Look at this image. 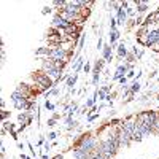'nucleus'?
<instances>
[{"instance_id": "1", "label": "nucleus", "mask_w": 159, "mask_h": 159, "mask_svg": "<svg viewBox=\"0 0 159 159\" xmlns=\"http://www.w3.org/2000/svg\"><path fill=\"white\" fill-rule=\"evenodd\" d=\"M99 145H100V139L94 134V132H84V134H81L75 140L73 147L81 148L89 154H94L99 150Z\"/></svg>"}, {"instance_id": "2", "label": "nucleus", "mask_w": 159, "mask_h": 159, "mask_svg": "<svg viewBox=\"0 0 159 159\" xmlns=\"http://www.w3.org/2000/svg\"><path fill=\"white\" fill-rule=\"evenodd\" d=\"M30 78L34 80V83H35V86L38 88V92H48V91H51L52 88H54V81L43 72V70H37V72H32V75H30Z\"/></svg>"}, {"instance_id": "3", "label": "nucleus", "mask_w": 159, "mask_h": 159, "mask_svg": "<svg viewBox=\"0 0 159 159\" xmlns=\"http://www.w3.org/2000/svg\"><path fill=\"white\" fill-rule=\"evenodd\" d=\"M72 22H69L67 19H65L62 15H61V13H54V16H52V22H51V25H52V29H57V30H64L65 27H69V25H70Z\"/></svg>"}, {"instance_id": "4", "label": "nucleus", "mask_w": 159, "mask_h": 159, "mask_svg": "<svg viewBox=\"0 0 159 159\" xmlns=\"http://www.w3.org/2000/svg\"><path fill=\"white\" fill-rule=\"evenodd\" d=\"M129 70H134V64H126V62L124 64H119L118 67H116V70H115V73H113V81H118L119 78L126 76Z\"/></svg>"}, {"instance_id": "5", "label": "nucleus", "mask_w": 159, "mask_h": 159, "mask_svg": "<svg viewBox=\"0 0 159 159\" xmlns=\"http://www.w3.org/2000/svg\"><path fill=\"white\" fill-rule=\"evenodd\" d=\"M159 43V29H150L147 34V42H145V48L157 46Z\"/></svg>"}, {"instance_id": "6", "label": "nucleus", "mask_w": 159, "mask_h": 159, "mask_svg": "<svg viewBox=\"0 0 159 159\" xmlns=\"http://www.w3.org/2000/svg\"><path fill=\"white\" fill-rule=\"evenodd\" d=\"M84 64H86V61H84L83 56H75L73 57V62H72V73H80V72L83 70Z\"/></svg>"}, {"instance_id": "7", "label": "nucleus", "mask_w": 159, "mask_h": 159, "mask_svg": "<svg viewBox=\"0 0 159 159\" xmlns=\"http://www.w3.org/2000/svg\"><path fill=\"white\" fill-rule=\"evenodd\" d=\"M119 140H121V147H126V148L134 142L132 140V134H129V132L124 130V129H119Z\"/></svg>"}, {"instance_id": "8", "label": "nucleus", "mask_w": 159, "mask_h": 159, "mask_svg": "<svg viewBox=\"0 0 159 159\" xmlns=\"http://www.w3.org/2000/svg\"><path fill=\"white\" fill-rule=\"evenodd\" d=\"M119 37H121V32H119V29H116V30H110V34H108V42H110V45H111L113 49H116L118 45H119V43H118Z\"/></svg>"}, {"instance_id": "9", "label": "nucleus", "mask_w": 159, "mask_h": 159, "mask_svg": "<svg viewBox=\"0 0 159 159\" xmlns=\"http://www.w3.org/2000/svg\"><path fill=\"white\" fill-rule=\"evenodd\" d=\"M102 59L105 62H111L113 61V48L110 43L103 45V49H102Z\"/></svg>"}, {"instance_id": "10", "label": "nucleus", "mask_w": 159, "mask_h": 159, "mask_svg": "<svg viewBox=\"0 0 159 159\" xmlns=\"http://www.w3.org/2000/svg\"><path fill=\"white\" fill-rule=\"evenodd\" d=\"M72 153H73V157L75 159H91V156H92V154L86 153L84 150L78 148V147H72Z\"/></svg>"}, {"instance_id": "11", "label": "nucleus", "mask_w": 159, "mask_h": 159, "mask_svg": "<svg viewBox=\"0 0 159 159\" xmlns=\"http://www.w3.org/2000/svg\"><path fill=\"white\" fill-rule=\"evenodd\" d=\"M129 52H130V51L127 49L126 43H119V45H118V48H116V54H118V59H126Z\"/></svg>"}, {"instance_id": "12", "label": "nucleus", "mask_w": 159, "mask_h": 159, "mask_svg": "<svg viewBox=\"0 0 159 159\" xmlns=\"http://www.w3.org/2000/svg\"><path fill=\"white\" fill-rule=\"evenodd\" d=\"M134 5H135L137 13H140V15H143V13H147L150 10V3L148 2H142V0H139V2H135Z\"/></svg>"}, {"instance_id": "13", "label": "nucleus", "mask_w": 159, "mask_h": 159, "mask_svg": "<svg viewBox=\"0 0 159 159\" xmlns=\"http://www.w3.org/2000/svg\"><path fill=\"white\" fill-rule=\"evenodd\" d=\"M49 52H51V46H40L38 49H35V56H45V59H48Z\"/></svg>"}, {"instance_id": "14", "label": "nucleus", "mask_w": 159, "mask_h": 159, "mask_svg": "<svg viewBox=\"0 0 159 159\" xmlns=\"http://www.w3.org/2000/svg\"><path fill=\"white\" fill-rule=\"evenodd\" d=\"M130 52H132V54L135 56V59H137V61H139V59H142V57L145 56V49H143V48H142L140 45H135V46H132V51H130Z\"/></svg>"}, {"instance_id": "15", "label": "nucleus", "mask_w": 159, "mask_h": 159, "mask_svg": "<svg viewBox=\"0 0 159 159\" xmlns=\"http://www.w3.org/2000/svg\"><path fill=\"white\" fill-rule=\"evenodd\" d=\"M103 65H105V61L103 59H97L94 64H92V73H102Z\"/></svg>"}, {"instance_id": "16", "label": "nucleus", "mask_w": 159, "mask_h": 159, "mask_svg": "<svg viewBox=\"0 0 159 159\" xmlns=\"http://www.w3.org/2000/svg\"><path fill=\"white\" fill-rule=\"evenodd\" d=\"M76 81H78V73H73V75H70L69 78H67V89L69 91H72V89H75V84H76Z\"/></svg>"}, {"instance_id": "17", "label": "nucleus", "mask_w": 159, "mask_h": 159, "mask_svg": "<svg viewBox=\"0 0 159 159\" xmlns=\"http://www.w3.org/2000/svg\"><path fill=\"white\" fill-rule=\"evenodd\" d=\"M129 89H130V92H132V94H137V92L142 89V84H140V81H139V80H134V81H132L130 84H129Z\"/></svg>"}, {"instance_id": "18", "label": "nucleus", "mask_w": 159, "mask_h": 159, "mask_svg": "<svg viewBox=\"0 0 159 159\" xmlns=\"http://www.w3.org/2000/svg\"><path fill=\"white\" fill-rule=\"evenodd\" d=\"M45 108H46L48 111H54V110H56V105L52 103L49 99H46V100H45Z\"/></svg>"}, {"instance_id": "19", "label": "nucleus", "mask_w": 159, "mask_h": 159, "mask_svg": "<svg viewBox=\"0 0 159 159\" xmlns=\"http://www.w3.org/2000/svg\"><path fill=\"white\" fill-rule=\"evenodd\" d=\"M108 22H110V30H116L118 29V21H116L115 16H110Z\"/></svg>"}, {"instance_id": "20", "label": "nucleus", "mask_w": 159, "mask_h": 159, "mask_svg": "<svg viewBox=\"0 0 159 159\" xmlns=\"http://www.w3.org/2000/svg\"><path fill=\"white\" fill-rule=\"evenodd\" d=\"M59 94H61L59 88H56V86H54V88H52L51 91H48V92H46V97H49V96H54V97H57Z\"/></svg>"}, {"instance_id": "21", "label": "nucleus", "mask_w": 159, "mask_h": 159, "mask_svg": "<svg viewBox=\"0 0 159 159\" xmlns=\"http://www.w3.org/2000/svg\"><path fill=\"white\" fill-rule=\"evenodd\" d=\"M84 107H86L88 110H91L92 107H96V100L92 99V97H89V99H88V100L84 102Z\"/></svg>"}, {"instance_id": "22", "label": "nucleus", "mask_w": 159, "mask_h": 159, "mask_svg": "<svg viewBox=\"0 0 159 159\" xmlns=\"http://www.w3.org/2000/svg\"><path fill=\"white\" fill-rule=\"evenodd\" d=\"M91 83L94 84V86H97V84L100 83V73H92V80H91Z\"/></svg>"}, {"instance_id": "23", "label": "nucleus", "mask_w": 159, "mask_h": 159, "mask_svg": "<svg viewBox=\"0 0 159 159\" xmlns=\"http://www.w3.org/2000/svg\"><path fill=\"white\" fill-rule=\"evenodd\" d=\"M110 94H107L102 88H99V100H107V97H108Z\"/></svg>"}, {"instance_id": "24", "label": "nucleus", "mask_w": 159, "mask_h": 159, "mask_svg": "<svg viewBox=\"0 0 159 159\" xmlns=\"http://www.w3.org/2000/svg\"><path fill=\"white\" fill-rule=\"evenodd\" d=\"M83 72L88 75V73H92V65H91V62H88L86 61V64H84V67H83Z\"/></svg>"}, {"instance_id": "25", "label": "nucleus", "mask_w": 159, "mask_h": 159, "mask_svg": "<svg viewBox=\"0 0 159 159\" xmlns=\"http://www.w3.org/2000/svg\"><path fill=\"white\" fill-rule=\"evenodd\" d=\"M124 61H126V64H134L137 59H135V56L132 54V52H129V54H127V57H126Z\"/></svg>"}, {"instance_id": "26", "label": "nucleus", "mask_w": 159, "mask_h": 159, "mask_svg": "<svg viewBox=\"0 0 159 159\" xmlns=\"http://www.w3.org/2000/svg\"><path fill=\"white\" fill-rule=\"evenodd\" d=\"M126 11H127V16H129V18H134V16H135V13H137V10H135V8H132V7H127Z\"/></svg>"}, {"instance_id": "27", "label": "nucleus", "mask_w": 159, "mask_h": 159, "mask_svg": "<svg viewBox=\"0 0 159 159\" xmlns=\"http://www.w3.org/2000/svg\"><path fill=\"white\" fill-rule=\"evenodd\" d=\"M0 116H2V121H8V118L11 116V113L8 110H2V113H0Z\"/></svg>"}, {"instance_id": "28", "label": "nucleus", "mask_w": 159, "mask_h": 159, "mask_svg": "<svg viewBox=\"0 0 159 159\" xmlns=\"http://www.w3.org/2000/svg\"><path fill=\"white\" fill-rule=\"evenodd\" d=\"M56 123H57V118H54V116H52V118H49L48 119V127H52V126H56Z\"/></svg>"}, {"instance_id": "29", "label": "nucleus", "mask_w": 159, "mask_h": 159, "mask_svg": "<svg viewBox=\"0 0 159 159\" xmlns=\"http://www.w3.org/2000/svg\"><path fill=\"white\" fill-rule=\"evenodd\" d=\"M126 25H127V27H134V25H137V21L134 18H129L127 22H126Z\"/></svg>"}, {"instance_id": "30", "label": "nucleus", "mask_w": 159, "mask_h": 159, "mask_svg": "<svg viewBox=\"0 0 159 159\" xmlns=\"http://www.w3.org/2000/svg\"><path fill=\"white\" fill-rule=\"evenodd\" d=\"M84 42H86V35H81V38H80V43H78V51L84 46Z\"/></svg>"}, {"instance_id": "31", "label": "nucleus", "mask_w": 159, "mask_h": 159, "mask_svg": "<svg viewBox=\"0 0 159 159\" xmlns=\"http://www.w3.org/2000/svg\"><path fill=\"white\" fill-rule=\"evenodd\" d=\"M127 81H129V80H127V76H123V78H119V80H118V83L121 84L123 88H124V86H127Z\"/></svg>"}, {"instance_id": "32", "label": "nucleus", "mask_w": 159, "mask_h": 159, "mask_svg": "<svg viewBox=\"0 0 159 159\" xmlns=\"http://www.w3.org/2000/svg\"><path fill=\"white\" fill-rule=\"evenodd\" d=\"M56 139H57L56 132H49V134H48V142H49V140H51V142H56Z\"/></svg>"}, {"instance_id": "33", "label": "nucleus", "mask_w": 159, "mask_h": 159, "mask_svg": "<svg viewBox=\"0 0 159 159\" xmlns=\"http://www.w3.org/2000/svg\"><path fill=\"white\" fill-rule=\"evenodd\" d=\"M51 11H52V8L46 5V7H43V10H42V15H49Z\"/></svg>"}, {"instance_id": "34", "label": "nucleus", "mask_w": 159, "mask_h": 159, "mask_svg": "<svg viewBox=\"0 0 159 159\" xmlns=\"http://www.w3.org/2000/svg\"><path fill=\"white\" fill-rule=\"evenodd\" d=\"M91 159H107V157H105V156H102L100 153H94V154L91 156Z\"/></svg>"}, {"instance_id": "35", "label": "nucleus", "mask_w": 159, "mask_h": 159, "mask_svg": "<svg viewBox=\"0 0 159 159\" xmlns=\"http://www.w3.org/2000/svg\"><path fill=\"white\" fill-rule=\"evenodd\" d=\"M96 118H99V113H94V115H89V116H88V123H92V121H94Z\"/></svg>"}, {"instance_id": "36", "label": "nucleus", "mask_w": 159, "mask_h": 159, "mask_svg": "<svg viewBox=\"0 0 159 159\" xmlns=\"http://www.w3.org/2000/svg\"><path fill=\"white\" fill-rule=\"evenodd\" d=\"M126 76H127V80H130V78H135V70H129Z\"/></svg>"}, {"instance_id": "37", "label": "nucleus", "mask_w": 159, "mask_h": 159, "mask_svg": "<svg viewBox=\"0 0 159 159\" xmlns=\"http://www.w3.org/2000/svg\"><path fill=\"white\" fill-rule=\"evenodd\" d=\"M97 49H103V40H102V37H99V42H97Z\"/></svg>"}, {"instance_id": "38", "label": "nucleus", "mask_w": 159, "mask_h": 159, "mask_svg": "<svg viewBox=\"0 0 159 159\" xmlns=\"http://www.w3.org/2000/svg\"><path fill=\"white\" fill-rule=\"evenodd\" d=\"M51 150V143L49 142H45V153H48Z\"/></svg>"}, {"instance_id": "39", "label": "nucleus", "mask_w": 159, "mask_h": 159, "mask_svg": "<svg viewBox=\"0 0 159 159\" xmlns=\"http://www.w3.org/2000/svg\"><path fill=\"white\" fill-rule=\"evenodd\" d=\"M51 159H64V154H56V156H52Z\"/></svg>"}, {"instance_id": "40", "label": "nucleus", "mask_w": 159, "mask_h": 159, "mask_svg": "<svg viewBox=\"0 0 159 159\" xmlns=\"http://www.w3.org/2000/svg\"><path fill=\"white\" fill-rule=\"evenodd\" d=\"M38 145H45V137H40L38 139Z\"/></svg>"}, {"instance_id": "41", "label": "nucleus", "mask_w": 159, "mask_h": 159, "mask_svg": "<svg viewBox=\"0 0 159 159\" xmlns=\"http://www.w3.org/2000/svg\"><path fill=\"white\" fill-rule=\"evenodd\" d=\"M2 59H3V62L7 61V52H5V49H2Z\"/></svg>"}, {"instance_id": "42", "label": "nucleus", "mask_w": 159, "mask_h": 159, "mask_svg": "<svg viewBox=\"0 0 159 159\" xmlns=\"http://www.w3.org/2000/svg\"><path fill=\"white\" fill-rule=\"evenodd\" d=\"M0 107H2V110H5V100H0Z\"/></svg>"}, {"instance_id": "43", "label": "nucleus", "mask_w": 159, "mask_h": 159, "mask_svg": "<svg viewBox=\"0 0 159 159\" xmlns=\"http://www.w3.org/2000/svg\"><path fill=\"white\" fill-rule=\"evenodd\" d=\"M42 159H48V154H46V153H43V154H42Z\"/></svg>"}, {"instance_id": "44", "label": "nucleus", "mask_w": 159, "mask_h": 159, "mask_svg": "<svg viewBox=\"0 0 159 159\" xmlns=\"http://www.w3.org/2000/svg\"><path fill=\"white\" fill-rule=\"evenodd\" d=\"M157 81H159V76H157Z\"/></svg>"}, {"instance_id": "45", "label": "nucleus", "mask_w": 159, "mask_h": 159, "mask_svg": "<svg viewBox=\"0 0 159 159\" xmlns=\"http://www.w3.org/2000/svg\"><path fill=\"white\" fill-rule=\"evenodd\" d=\"M157 135H159V130H157Z\"/></svg>"}, {"instance_id": "46", "label": "nucleus", "mask_w": 159, "mask_h": 159, "mask_svg": "<svg viewBox=\"0 0 159 159\" xmlns=\"http://www.w3.org/2000/svg\"><path fill=\"white\" fill-rule=\"evenodd\" d=\"M157 11H159V10H157Z\"/></svg>"}]
</instances>
